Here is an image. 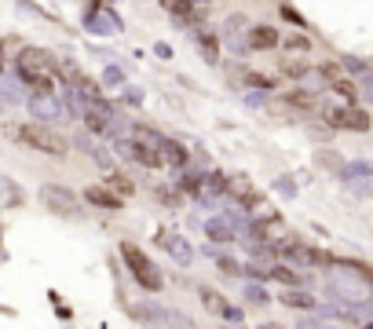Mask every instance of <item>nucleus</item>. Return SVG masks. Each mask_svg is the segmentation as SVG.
<instances>
[{
    "label": "nucleus",
    "mask_w": 373,
    "mask_h": 329,
    "mask_svg": "<svg viewBox=\"0 0 373 329\" xmlns=\"http://www.w3.org/2000/svg\"><path fill=\"white\" fill-rule=\"evenodd\" d=\"M12 140H18V143H26V146H34V150H40V154H48V157H62L70 150V143L62 140L59 132H51L48 124H12Z\"/></svg>",
    "instance_id": "1"
},
{
    "label": "nucleus",
    "mask_w": 373,
    "mask_h": 329,
    "mask_svg": "<svg viewBox=\"0 0 373 329\" xmlns=\"http://www.w3.org/2000/svg\"><path fill=\"white\" fill-rule=\"evenodd\" d=\"M121 260H125V267L132 271V278L143 285V289H151V293H162L165 289V278L157 274V267L151 263V256L136 246V241H121Z\"/></svg>",
    "instance_id": "2"
},
{
    "label": "nucleus",
    "mask_w": 373,
    "mask_h": 329,
    "mask_svg": "<svg viewBox=\"0 0 373 329\" xmlns=\"http://www.w3.org/2000/svg\"><path fill=\"white\" fill-rule=\"evenodd\" d=\"M326 293L333 296L337 304H344V307H362V304H366V289H362V282L355 278V274H348V271L329 274Z\"/></svg>",
    "instance_id": "3"
},
{
    "label": "nucleus",
    "mask_w": 373,
    "mask_h": 329,
    "mask_svg": "<svg viewBox=\"0 0 373 329\" xmlns=\"http://www.w3.org/2000/svg\"><path fill=\"white\" fill-rule=\"evenodd\" d=\"M18 73H48V77H55V73H62V66L44 48H23L18 51Z\"/></svg>",
    "instance_id": "4"
},
{
    "label": "nucleus",
    "mask_w": 373,
    "mask_h": 329,
    "mask_svg": "<svg viewBox=\"0 0 373 329\" xmlns=\"http://www.w3.org/2000/svg\"><path fill=\"white\" fill-rule=\"evenodd\" d=\"M40 201H44V205L51 209V212H59V216H81V201L70 194L66 187H44L40 190Z\"/></svg>",
    "instance_id": "5"
},
{
    "label": "nucleus",
    "mask_w": 373,
    "mask_h": 329,
    "mask_svg": "<svg viewBox=\"0 0 373 329\" xmlns=\"http://www.w3.org/2000/svg\"><path fill=\"white\" fill-rule=\"evenodd\" d=\"M84 124H88L92 132H106L114 124V110H110V103H106L103 95L84 103Z\"/></svg>",
    "instance_id": "6"
},
{
    "label": "nucleus",
    "mask_w": 373,
    "mask_h": 329,
    "mask_svg": "<svg viewBox=\"0 0 373 329\" xmlns=\"http://www.w3.org/2000/svg\"><path fill=\"white\" fill-rule=\"evenodd\" d=\"M157 238H162V246L168 249V256H172V260L179 263V267H187V263L194 260V249H190V241H187V238L172 235V231H162Z\"/></svg>",
    "instance_id": "7"
},
{
    "label": "nucleus",
    "mask_w": 373,
    "mask_h": 329,
    "mask_svg": "<svg viewBox=\"0 0 373 329\" xmlns=\"http://www.w3.org/2000/svg\"><path fill=\"white\" fill-rule=\"evenodd\" d=\"M370 110H362V106H344V118H340V129L344 132H370Z\"/></svg>",
    "instance_id": "8"
},
{
    "label": "nucleus",
    "mask_w": 373,
    "mask_h": 329,
    "mask_svg": "<svg viewBox=\"0 0 373 329\" xmlns=\"http://www.w3.org/2000/svg\"><path fill=\"white\" fill-rule=\"evenodd\" d=\"M279 44H282V37H279V29H274V26H253L249 29V48L271 51V48H279Z\"/></svg>",
    "instance_id": "9"
},
{
    "label": "nucleus",
    "mask_w": 373,
    "mask_h": 329,
    "mask_svg": "<svg viewBox=\"0 0 373 329\" xmlns=\"http://www.w3.org/2000/svg\"><path fill=\"white\" fill-rule=\"evenodd\" d=\"M88 205H99V209H106V212H121V194H114L110 187H88Z\"/></svg>",
    "instance_id": "10"
},
{
    "label": "nucleus",
    "mask_w": 373,
    "mask_h": 329,
    "mask_svg": "<svg viewBox=\"0 0 373 329\" xmlns=\"http://www.w3.org/2000/svg\"><path fill=\"white\" fill-rule=\"evenodd\" d=\"M205 235H209L212 241H216V246H231V241L238 238V231H234L231 220L216 216V220H209V224H205Z\"/></svg>",
    "instance_id": "11"
},
{
    "label": "nucleus",
    "mask_w": 373,
    "mask_h": 329,
    "mask_svg": "<svg viewBox=\"0 0 373 329\" xmlns=\"http://www.w3.org/2000/svg\"><path fill=\"white\" fill-rule=\"evenodd\" d=\"M282 103L290 106V110H300V114H311L315 106H318V99L311 92H304V88H293V92H285L282 95Z\"/></svg>",
    "instance_id": "12"
},
{
    "label": "nucleus",
    "mask_w": 373,
    "mask_h": 329,
    "mask_svg": "<svg viewBox=\"0 0 373 329\" xmlns=\"http://www.w3.org/2000/svg\"><path fill=\"white\" fill-rule=\"evenodd\" d=\"M282 304L285 307H296V311H315V307H318V300L307 289H285L282 293Z\"/></svg>",
    "instance_id": "13"
},
{
    "label": "nucleus",
    "mask_w": 373,
    "mask_h": 329,
    "mask_svg": "<svg viewBox=\"0 0 373 329\" xmlns=\"http://www.w3.org/2000/svg\"><path fill=\"white\" fill-rule=\"evenodd\" d=\"M18 77L34 95H55V77H48V73H18Z\"/></svg>",
    "instance_id": "14"
},
{
    "label": "nucleus",
    "mask_w": 373,
    "mask_h": 329,
    "mask_svg": "<svg viewBox=\"0 0 373 329\" xmlns=\"http://www.w3.org/2000/svg\"><path fill=\"white\" fill-rule=\"evenodd\" d=\"M333 267H344L348 274H355L359 282L373 285V267H370V263H362V260H344V256H333Z\"/></svg>",
    "instance_id": "15"
},
{
    "label": "nucleus",
    "mask_w": 373,
    "mask_h": 329,
    "mask_svg": "<svg viewBox=\"0 0 373 329\" xmlns=\"http://www.w3.org/2000/svg\"><path fill=\"white\" fill-rule=\"evenodd\" d=\"M271 278L282 282L285 289H300V285H304V274L296 271V267H290V263H279V267H271Z\"/></svg>",
    "instance_id": "16"
},
{
    "label": "nucleus",
    "mask_w": 373,
    "mask_h": 329,
    "mask_svg": "<svg viewBox=\"0 0 373 329\" xmlns=\"http://www.w3.org/2000/svg\"><path fill=\"white\" fill-rule=\"evenodd\" d=\"M162 161L168 165H187V146L176 140H162Z\"/></svg>",
    "instance_id": "17"
},
{
    "label": "nucleus",
    "mask_w": 373,
    "mask_h": 329,
    "mask_svg": "<svg viewBox=\"0 0 373 329\" xmlns=\"http://www.w3.org/2000/svg\"><path fill=\"white\" fill-rule=\"evenodd\" d=\"M106 187H110L114 194H121V198H132L136 194V183L125 172H110V176H106Z\"/></svg>",
    "instance_id": "18"
},
{
    "label": "nucleus",
    "mask_w": 373,
    "mask_h": 329,
    "mask_svg": "<svg viewBox=\"0 0 373 329\" xmlns=\"http://www.w3.org/2000/svg\"><path fill=\"white\" fill-rule=\"evenodd\" d=\"M245 300L257 304V307H263V304H271V293L263 289L260 282H249V285H245Z\"/></svg>",
    "instance_id": "19"
},
{
    "label": "nucleus",
    "mask_w": 373,
    "mask_h": 329,
    "mask_svg": "<svg viewBox=\"0 0 373 329\" xmlns=\"http://www.w3.org/2000/svg\"><path fill=\"white\" fill-rule=\"evenodd\" d=\"M132 315L140 318V322H146V326H151V329H157V326L165 322V315L157 311V307H132Z\"/></svg>",
    "instance_id": "20"
},
{
    "label": "nucleus",
    "mask_w": 373,
    "mask_h": 329,
    "mask_svg": "<svg viewBox=\"0 0 373 329\" xmlns=\"http://www.w3.org/2000/svg\"><path fill=\"white\" fill-rule=\"evenodd\" d=\"M307 70H311V66H307V62H300V59H285V62H282V77H293V81L304 77Z\"/></svg>",
    "instance_id": "21"
},
{
    "label": "nucleus",
    "mask_w": 373,
    "mask_h": 329,
    "mask_svg": "<svg viewBox=\"0 0 373 329\" xmlns=\"http://www.w3.org/2000/svg\"><path fill=\"white\" fill-rule=\"evenodd\" d=\"M329 88H333L337 95H344V99H348L351 106H355V99H359V92H355V84H351L348 77H340V81H333V84H329Z\"/></svg>",
    "instance_id": "22"
},
{
    "label": "nucleus",
    "mask_w": 373,
    "mask_h": 329,
    "mask_svg": "<svg viewBox=\"0 0 373 329\" xmlns=\"http://www.w3.org/2000/svg\"><path fill=\"white\" fill-rule=\"evenodd\" d=\"M201 300H205L209 311H220V307H223V296L216 289H205V285H201Z\"/></svg>",
    "instance_id": "23"
},
{
    "label": "nucleus",
    "mask_w": 373,
    "mask_h": 329,
    "mask_svg": "<svg viewBox=\"0 0 373 329\" xmlns=\"http://www.w3.org/2000/svg\"><path fill=\"white\" fill-rule=\"evenodd\" d=\"M198 48L205 51V59H209V62H216V55H220V51H216V40H212L209 34H201V37H198Z\"/></svg>",
    "instance_id": "24"
},
{
    "label": "nucleus",
    "mask_w": 373,
    "mask_h": 329,
    "mask_svg": "<svg viewBox=\"0 0 373 329\" xmlns=\"http://www.w3.org/2000/svg\"><path fill=\"white\" fill-rule=\"evenodd\" d=\"M245 84H249V88H271V77H263V73H253V70H245Z\"/></svg>",
    "instance_id": "25"
},
{
    "label": "nucleus",
    "mask_w": 373,
    "mask_h": 329,
    "mask_svg": "<svg viewBox=\"0 0 373 329\" xmlns=\"http://www.w3.org/2000/svg\"><path fill=\"white\" fill-rule=\"evenodd\" d=\"M282 44L290 48V51H307V48H311V40H307V37H300V34H293V37H285Z\"/></svg>",
    "instance_id": "26"
},
{
    "label": "nucleus",
    "mask_w": 373,
    "mask_h": 329,
    "mask_svg": "<svg viewBox=\"0 0 373 329\" xmlns=\"http://www.w3.org/2000/svg\"><path fill=\"white\" fill-rule=\"evenodd\" d=\"M318 73H322V77H326L329 84H333V81H340V77H344V73H340V66H337V62H322V66H318Z\"/></svg>",
    "instance_id": "27"
},
{
    "label": "nucleus",
    "mask_w": 373,
    "mask_h": 329,
    "mask_svg": "<svg viewBox=\"0 0 373 329\" xmlns=\"http://www.w3.org/2000/svg\"><path fill=\"white\" fill-rule=\"evenodd\" d=\"M220 315L227 318V322H234V326L242 322V307H234V304H223V307H220Z\"/></svg>",
    "instance_id": "28"
},
{
    "label": "nucleus",
    "mask_w": 373,
    "mask_h": 329,
    "mask_svg": "<svg viewBox=\"0 0 373 329\" xmlns=\"http://www.w3.org/2000/svg\"><path fill=\"white\" fill-rule=\"evenodd\" d=\"M216 267H220L223 274H242V267H238V263H234L231 256H216Z\"/></svg>",
    "instance_id": "29"
},
{
    "label": "nucleus",
    "mask_w": 373,
    "mask_h": 329,
    "mask_svg": "<svg viewBox=\"0 0 373 329\" xmlns=\"http://www.w3.org/2000/svg\"><path fill=\"white\" fill-rule=\"evenodd\" d=\"M296 329H333L329 322H322V318H300V326Z\"/></svg>",
    "instance_id": "30"
},
{
    "label": "nucleus",
    "mask_w": 373,
    "mask_h": 329,
    "mask_svg": "<svg viewBox=\"0 0 373 329\" xmlns=\"http://www.w3.org/2000/svg\"><path fill=\"white\" fill-rule=\"evenodd\" d=\"M282 18H290V23H296V26H304V18H300V15H296V12H293V8H290V4H285V8H282Z\"/></svg>",
    "instance_id": "31"
},
{
    "label": "nucleus",
    "mask_w": 373,
    "mask_h": 329,
    "mask_svg": "<svg viewBox=\"0 0 373 329\" xmlns=\"http://www.w3.org/2000/svg\"><path fill=\"white\" fill-rule=\"evenodd\" d=\"M344 66H348L351 73H362V70H366V66H362V62H359V59H344Z\"/></svg>",
    "instance_id": "32"
},
{
    "label": "nucleus",
    "mask_w": 373,
    "mask_h": 329,
    "mask_svg": "<svg viewBox=\"0 0 373 329\" xmlns=\"http://www.w3.org/2000/svg\"><path fill=\"white\" fill-rule=\"evenodd\" d=\"M260 329H285V326H279V322H263Z\"/></svg>",
    "instance_id": "33"
},
{
    "label": "nucleus",
    "mask_w": 373,
    "mask_h": 329,
    "mask_svg": "<svg viewBox=\"0 0 373 329\" xmlns=\"http://www.w3.org/2000/svg\"><path fill=\"white\" fill-rule=\"evenodd\" d=\"M0 66H4V40H0Z\"/></svg>",
    "instance_id": "34"
},
{
    "label": "nucleus",
    "mask_w": 373,
    "mask_h": 329,
    "mask_svg": "<svg viewBox=\"0 0 373 329\" xmlns=\"http://www.w3.org/2000/svg\"><path fill=\"white\" fill-rule=\"evenodd\" d=\"M362 329H373V322H362Z\"/></svg>",
    "instance_id": "35"
}]
</instances>
